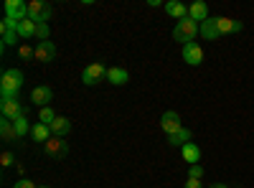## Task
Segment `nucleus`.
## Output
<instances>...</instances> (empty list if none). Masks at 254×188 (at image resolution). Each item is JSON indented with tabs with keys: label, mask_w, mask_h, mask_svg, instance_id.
I'll use <instances>...</instances> for the list:
<instances>
[{
	"label": "nucleus",
	"mask_w": 254,
	"mask_h": 188,
	"mask_svg": "<svg viewBox=\"0 0 254 188\" xmlns=\"http://www.w3.org/2000/svg\"><path fill=\"white\" fill-rule=\"evenodd\" d=\"M44 150L49 158H64L69 153V142H64V137H51L46 145H44Z\"/></svg>",
	"instance_id": "nucleus-11"
},
{
	"label": "nucleus",
	"mask_w": 254,
	"mask_h": 188,
	"mask_svg": "<svg viewBox=\"0 0 254 188\" xmlns=\"http://www.w3.org/2000/svg\"><path fill=\"white\" fill-rule=\"evenodd\" d=\"M0 137H3V142H10V140H18V135H15V125H13V120H3V122H0Z\"/></svg>",
	"instance_id": "nucleus-21"
},
{
	"label": "nucleus",
	"mask_w": 254,
	"mask_h": 188,
	"mask_svg": "<svg viewBox=\"0 0 254 188\" xmlns=\"http://www.w3.org/2000/svg\"><path fill=\"white\" fill-rule=\"evenodd\" d=\"M216 26H219V36H231V33L244 31V23L242 20H234V18H219L216 15Z\"/></svg>",
	"instance_id": "nucleus-12"
},
{
	"label": "nucleus",
	"mask_w": 254,
	"mask_h": 188,
	"mask_svg": "<svg viewBox=\"0 0 254 188\" xmlns=\"http://www.w3.org/2000/svg\"><path fill=\"white\" fill-rule=\"evenodd\" d=\"M102 79H107V69H104V64H99V61H94V64H89L87 69L81 71V81H84L87 87L99 84Z\"/></svg>",
	"instance_id": "nucleus-4"
},
{
	"label": "nucleus",
	"mask_w": 254,
	"mask_h": 188,
	"mask_svg": "<svg viewBox=\"0 0 254 188\" xmlns=\"http://www.w3.org/2000/svg\"><path fill=\"white\" fill-rule=\"evenodd\" d=\"M38 188H49V186H38Z\"/></svg>",
	"instance_id": "nucleus-33"
},
{
	"label": "nucleus",
	"mask_w": 254,
	"mask_h": 188,
	"mask_svg": "<svg viewBox=\"0 0 254 188\" xmlns=\"http://www.w3.org/2000/svg\"><path fill=\"white\" fill-rule=\"evenodd\" d=\"M13 188H38V186H36L33 181H28V178H20V181H18Z\"/></svg>",
	"instance_id": "nucleus-30"
},
{
	"label": "nucleus",
	"mask_w": 254,
	"mask_h": 188,
	"mask_svg": "<svg viewBox=\"0 0 254 188\" xmlns=\"http://www.w3.org/2000/svg\"><path fill=\"white\" fill-rule=\"evenodd\" d=\"M107 81L115 84V87H122V84L130 81V74H127L122 66H112V69H107Z\"/></svg>",
	"instance_id": "nucleus-17"
},
{
	"label": "nucleus",
	"mask_w": 254,
	"mask_h": 188,
	"mask_svg": "<svg viewBox=\"0 0 254 188\" xmlns=\"http://www.w3.org/2000/svg\"><path fill=\"white\" fill-rule=\"evenodd\" d=\"M211 188H229V186H226V183H214Z\"/></svg>",
	"instance_id": "nucleus-32"
},
{
	"label": "nucleus",
	"mask_w": 254,
	"mask_h": 188,
	"mask_svg": "<svg viewBox=\"0 0 254 188\" xmlns=\"http://www.w3.org/2000/svg\"><path fill=\"white\" fill-rule=\"evenodd\" d=\"M54 59H56V44L54 41H41V44H36V61L51 64Z\"/></svg>",
	"instance_id": "nucleus-9"
},
{
	"label": "nucleus",
	"mask_w": 254,
	"mask_h": 188,
	"mask_svg": "<svg viewBox=\"0 0 254 188\" xmlns=\"http://www.w3.org/2000/svg\"><path fill=\"white\" fill-rule=\"evenodd\" d=\"M198 28H201V23H196V20H190V18H183L173 28V38L178 41V44H183V46L193 44V38L198 36Z\"/></svg>",
	"instance_id": "nucleus-2"
},
{
	"label": "nucleus",
	"mask_w": 254,
	"mask_h": 188,
	"mask_svg": "<svg viewBox=\"0 0 254 188\" xmlns=\"http://www.w3.org/2000/svg\"><path fill=\"white\" fill-rule=\"evenodd\" d=\"M18 31H10V33H3V46H13L15 41H18Z\"/></svg>",
	"instance_id": "nucleus-28"
},
{
	"label": "nucleus",
	"mask_w": 254,
	"mask_h": 188,
	"mask_svg": "<svg viewBox=\"0 0 254 188\" xmlns=\"http://www.w3.org/2000/svg\"><path fill=\"white\" fill-rule=\"evenodd\" d=\"M49 127H51V135H54V137H66V135L71 132V120L59 115V117L49 125Z\"/></svg>",
	"instance_id": "nucleus-14"
},
{
	"label": "nucleus",
	"mask_w": 254,
	"mask_h": 188,
	"mask_svg": "<svg viewBox=\"0 0 254 188\" xmlns=\"http://www.w3.org/2000/svg\"><path fill=\"white\" fill-rule=\"evenodd\" d=\"M31 102L36 104V107H49V102H54V89L49 87V84H41V87H36L33 92H31Z\"/></svg>",
	"instance_id": "nucleus-8"
},
{
	"label": "nucleus",
	"mask_w": 254,
	"mask_h": 188,
	"mask_svg": "<svg viewBox=\"0 0 254 188\" xmlns=\"http://www.w3.org/2000/svg\"><path fill=\"white\" fill-rule=\"evenodd\" d=\"M51 15H54V8L46 0H31L28 3V18L33 23H49Z\"/></svg>",
	"instance_id": "nucleus-3"
},
{
	"label": "nucleus",
	"mask_w": 254,
	"mask_h": 188,
	"mask_svg": "<svg viewBox=\"0 0 254 188\" xmlns=\"http://www.w3.org/2000/svg\"><path fill=\"white\" fill-rule=\"evenodd\" d=\"M18 54H20L23 61H36V49H31V46H20Z\"/></svg>",
	"instance_id": "nucleus-26"
},
{
	"label": "nucleus",
	"mask_w": 254,
	"mask_h": 188,
	"mask_svg": "<svg viewBox=\"0 0 254 188\" xmlns=\"http://www.w3.org/2000/svg\"><path fill=\"white\" fill-rule=\"evenodd\" d=\"M56 117H59V115H56V112H54L51 107H44V110L38 112V122H41V125H51V122H54Z\"/></svg>",
	"instance_id": "nucleus-24"
},
{
	"label": "nucleus",
	"mask_w": 254,
	"mask_h": 188,
	"mask_svg": "<svg viewBox=\"0 0 254 188\" xmlns=\"http://www.w3.org/2000/svg\"><path fill=\"white\" fill-rule=\"evenodd\" d=\"M190 137H193V132L183 127V130H178L176 135H168V145H173V148H178V145H181V148H183L186 142H190Z\"/></svg>",
	"instance_id": "nucleus-20"
},
{
	"label": "nucleus",
	"mask_w": 254,
	"mask_h": 188,
	"mask_svg": "<svg viewBox=\"0 0 254 188\" xmlns=\"http://www.w3.org/2000/svg\"><path fill=\"white\" fill-rule=\"evenodd\" d=\"M183 61L186 64H190V66H198V64H203V49L196 44H186L183 46Z\"/></svg>",
	"instance_id": "nucleus-10"
},
{
	"label": "nucleus",
	"mask_w": 254,
	"mask_h": 188,
	"mask_svg": "<svg viewBox=\"0 0 254 188\" xmlns=\"http://www.w3.org/2000/svg\"><path fill=\"white\" fill-rule=\"evenodd\" d=\"M0 112H3V120H13V122L26 115V110L20 107L18 97H3V102H0Z\"/></svg>",
	"instance_id": "nucleus-5"
},
{
	"label": "nucleus",
	"mask_w": 254,
	"mask_h": 188,
	"mask_svg": "<svg viewBox=\"0 0 254 188\" xmlns=\"http://www.w3.org/2000/svg\"><path fill=\"white\" fill-rule=\"evenodd\" d=\"M198 36H201V38H206V41H216V38H219V26H216V18H208V20H203L201 28H198Z\"/></svg>",
	"instance_id": "nucleus-16"
},
{
	"label": "nucleus",
	"mask_w": 254,
	"mask_h": 188,
	"mask_svg": "<svg viewBox=\"0 0 254 188\" xmlns=\"http://www.w3.org/2000/svg\"><path fill=\"white\" fill-rule=\"evenodd\" d=\"M181 155H183V160L188 163V165H198V160H201V148L196 142H186L183 148H181Z\"/></svg>",
	"instance_id": "nucleus-15"
},
{
	"label": "nucleus",
	"mask_w": 254,
	"mask_h": 188,
	"mask_svg": "<svg viewBox=\"0 0 254 188\" xmlns=\"http://www.w3.org/2000/svg\"><path fill=\"white\" fill-rule=\"evenodd\" d=\"M31 137L36 140V142H49L54 135H51V127H49V125H41V122H36L33 125V127H31Z\"/></svg>",
	"instance_id": "nucleus-18"
},
{
	"label": "nucleus",
	"mask_w": 254,
	"mask_h": 188,
	"mask_svg": "<svg viewBox=\"0 0 254 188\" xmlns=\"http://www.w3.org/2000/svg\"><path fill=\"white\" fill-rule=\"evenodd\" d=\"M49 36H51L49 23H36V38H38V44H41V41H49Z\"/></svg>",
	"instance_id": "nucleus-25"
},
{
	"label": "nucleus",
	"mask_w": 254,
	"mask_h": 188,
	"mask_svg": "<svg viewBox=\"0 0 254 188\" xmlns=\"http://www.w3.org/2000/svg\"><path fill=\"white\" fill-rule=\"evenodd\" d=\"M165 13L176 20H183V18H188V5L178 3V0H171V3H165Z\"/></svg>",
	"instance_id": "nucleus-19"
},
{
	"label": "nucleus",
	"mask_w": 254,
	"mask_h": 188,
	"mask_svg": "<svg viewBox=\"0 0 254 188\" xmlns=\"http://www.w3.org/2000/svg\"><path fill=\"white\" fill-rule=\"evenodd\" d=\"M188 18L196 20V23H203V20H208V5L203 3V0L190 3V5H188Z\"/></svg>",
	"instance_id": "nucleus-13"
},
{
	"label": "nucleus",
	"mask_w": 254,
	"mask_h": 188,
	"mask_svg": "<svg viewBox=\"0 0 254 188\" xmlns=\"http://www.w3.org/2000/svg\"><path fill=\"white\" fill-rule=\"evenodd\" d=\"M13 160H15V155H13L10 150H5L3 155H0V165H3V168H8V165H13Z\"/></svg>",
	"instance_id": "nucleus-29"
},
{
	"label": "nucleus",
	"mask_w": 254,
	"mask_h": 188,
	"mask_svg": "<svg viewBox=\"0 0 254 188\" xmlns=\"http://www.w3.org/2000/svg\"><path fill=\"white\" fill-rule=\"evenodd\" d=\"M188 178L201 181V178H203V165H201V163H198V165H190V168H188Z\"/></svg>",
	"instance_id": "nucleus-27"
},
{
	"label": "nucleus",
	"mask_w": 254,
	"mask_h": 188,
	"mask_svg": "<svg viewBox=\"0 0 254 188\" xmlns=\"http://www.w3.org/2000/svg\"><path fill=\"white\" fill-rule=\"evenodd\" d=\"M13 125H15V135H18V140H20V137H26V135H31V127H33V125L28 122L26 115H23V117H18Z\"/></svg>",
	"instance_id": "nucleus-23"
},
{
	"label": "nucleus",
	"mask_w": 254,
	"mask_h": 188,
	"mask_svg": "<svg viewBox=\"0 0 254 188\" xmlns=\"http://www.w3.org/2000/svg\"><path fill=\"white\" fill-rule=\"evenodd\" d=\"M20 87H23V71L20 69H5L0 76V94L3 97H18Z\"/></svg>",
	"instance_id": "nucleus-1"
},
{
	"label": "nucleus",
	"mask_w": 254,
	"mask_h": 188,
	"mask_svg": "<svg viewBox=\"0 0 254 188\" xmlns=\"http://www.w3.org/2000/svg\"><path fill=\"white\" fill-rule=\"evenodd\" d=\"M183 188H203V186H201V181H196V178H188Z\"/></svg>",
	"instance_id": "nucleus-31"
},
{
	"label": "nucleus",
	"mask_w": 254,
	"mask_h": 188,
	"mask_svg": "<svg viewBox=\"0 0 254 188\" xmlns=\"http://www.w3.org/2000/svg\"><path fill=\"white\" fill-rule=\"evenodd\" d=\"M18 36L20 38H36V23L31 18H26V20H20V23H18Z\"/></svg>",
	"instance_id": "nucleus-22"
},
{
	"label": "nucleus",
	"mask_w": 254,
	"mask_h": 188,
	"mask_svg": "<svg viewBox=\"0 0 254 188\" xmlns=\"http://www.w3.org/2000/svg\"><path fill=\"white\" fill-rule=\"evenodd\" d=\"M160 127H163V132H165V135H176L178 130H183L181 115H178V112H173V110L163 112V117H160Z\"/></svg>",
	"instance_id": "nucleus-7"
},
{
	"label": "nucleus",
	"mask_w": 254,
	"mask_h": 188,
	"mask_svg": "<svg viewBox=\"0 0 254 188\" xmlns=\"http://www.w3.org/2000/svg\"><path fill=\"white\" fill-rule=\"evenodd\" d=\"M5 18L15 20V23L26 20L28 18V3H23V0H8L5 3Z\"/></svg>",
	"instance_id": "nucleus-6"
}]
</instances>
